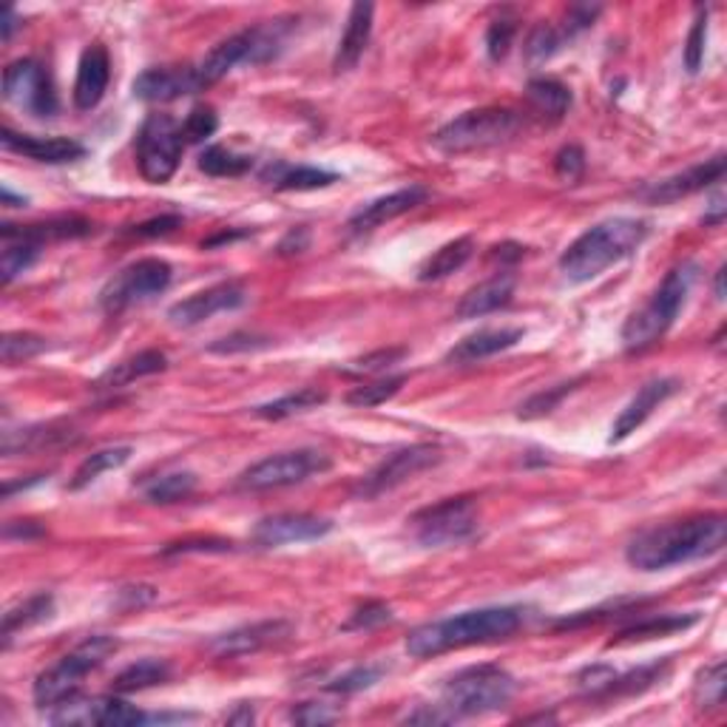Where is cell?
<instances>
[{"instance_id": "1", "label": "cell", "mask_w": 727, "mask_h": 727, "mask_svg": "<svg viewBox=\"0 0 727 727\" xmlns=\"http://www.w3.org/2000/svg\"><path fill=\"white\" fill-rule=\"evenodd\" d=\"M725 541L727 518L722 511H707V514H693V518L645 529L628 543L626 560L637 571H665L670 566L716 555Z\"/></svg>"}, {"instance_id": "28", "label": "cell", "mask_w": 727, "mask_h": 727, "mask_svg": "<svg viewBox=\"0 0 727 727\" xmlns=\"http://www.w3.org/2000/svg\"><path fill=\"white\" fill-rule=\"evenodd\" d=\"M168 367L166 353H159V350H143V353L131 355V359L120 361L111 369L97 378L94 389H120L125 384H134L137 378H145V375H157Z\"/></svg>"}, {"instance_id": "48", "label": "cell", "mask_w": 727, "mask_h": 727, "mask_svg": "<svg viewBox=\"0 0 727 727\" xmlns=\"http://www.w3.org/2000/svg\"><path fill=\"white\" fill-rule=\"evenodd\" d=\"M392 619V608L387 603H378V599H369V603L359 605L350 619H347L344 631H369V628H378L384 622Z\"/></svg>"}, {"instance_id": "60", "label": "cell", "mask_w": 727, "mask_h": 727, "mask_svg": "<svg viewBox=\"0 0 727 727\" xmlns=\"http://www.w3.org/2000/svg\"><path fill=\"white\" fill-rule=\"evenodd\" d=\"M253 719H256V716H253L251 705H239V711H233V713H228V716H225V722H228V725H251Z\"/></svg>"}, {"instance_id": "25", "label": "cell", "mask_w": 727, "mask_h": 727, "mask_svg": "<svg viewBox=\"0 0 727 727\" xmlns=\"http://www.w3.org/2000/svg\"><path fill=\"white\" fill-rule=\"evenodd\" d=\"M373 3H353L350 17H347L344 35L339 40V49H336V60H332L336 74L355 69V63H359L364 49H367L369 37H373Z\"/></svg>"}, {"instance_id": "21", "label": "cell", "mask_w": 727, "mask_h": 727, "mask_svg": "<svg viewBox=\"0 0 727 727\" xmlns=\"http://www.w3.org/2000/svg\"><path fill=\"white\" fill-rule=\"evenodd\" d=\"M426 196H429V191H426L424 185H410L401 187V191H392V194L387 196H378V199L361 205L353 217H350V231L353 233L375 231V228H381V225L392 222V219L410 214L412 208L424 205Z\"/></svg>"}, {"instance_id": "2", "label": "cell", "mask_w": 727, "mask_h": 727, "mask_svg": "<svg viewBox=\"0 0 727 727\" xmlns=\"http://www.w3.org/2000/svg\"><path fill=\"white\" fill-rule=\"evenodd\" d=\"M526 622V611L520 605H489L463 611L458 617L435 619L419 626L407 637V654L415 659H429L447 651H461L469 645H486V642L509 640L520 626Z\"/></svg>"}, {"instance_id": "10", "label": "cell", "mask_w": 727, "mask_h": 727, "mask_svg": "<svg viewBox=\"0 0 727 727\" xmlns=\"http://www.w3.org/2000/svg\"><path fill=\"white\" fill-rule=\"evenodd\" d=\"M182 125L168 114H148L137 134V166L145 182L166 185L182 162Z\"/></svg>"}, {"instance_id": "61", "label": "cell", "mask_w": 727, "mask_h": 727, "mask_svg": "<svg viewBox=\"0 0 727 727\" xmlns=\"http://www.w3.org/2000/svg\"><path fill=\"white\" fill-rule=\"evenodd\" d=\"M3 205H7V208H23V205H26V199H23V196L12 194L9 187H3Z\"/></svg>"}, {"instance_id": "18", "label": "cell", "mask_w": 727, "mask_h": 727, "mask_svg": "<svg viewBox=\"0 0 727 727\" xmlns=\"http://www.w3.org/2000/svg\"><path fill=\"white\" fill-rule=\"evenodd\" d=\"M722 177H725V157L719 154V157L699 162V166L688 168V171L674 173V177H665V180L640 187L637 196L649 202V205H668V202H679L684 196L705 191L707 185L719 182Z\"/></svg>"}, {"instance_id": "11", "label": "cell", "mask_w": 727, "mask_h": 727, "mask_svg": "<svg viewBox=\"0 0 727 727\" xmlns=\"http://www.w3.org/2000/svg\"><path fill=\"white\" fill-rule=\"evenodd\" d=\"M332 467L330 455L318 452V449H295V452H279L270 458H262L259 463L247 467L239 475L237 486L247 492H267V489H284L295 486L310 477L325 475Z\"/></svg>"}, {"instance_id": "6", "label": "cell", "mask_w": 727, "mask_h": 727, "mask_svg": "<svg viewBox=\"0 0 727 727\" xmlns=\"http://www.w3.org/2000/svg\"><path fill=\"white\" fill-rule=\"evenodd\" d=\"M526 129V117L511 109H475L467 114L455 117L433 137L435 148L444 154H469L495 148L509 140H514L520 131Z\"/></svg>"}, {"instance_id": "24", "label": "cell", "mask_w": 727, "mask_h": 727, "mask_svg": "<svg viewBox=\"0 0 727 727\" xmlns=\"http://www.w3.org/2000/svg\"><path fill=\"white\" fill-rule=\"evenodd\" d=\"M523 341V330L520 327H483V330L472 332L463 341L452 347L447 353V364L455 367H467V364H477L483 359H492L497 353H506L511 347Z\"/></svg>"}, {"instance_id": "7", "label": "cell", "mask_w": 727, "mask_h": 727, "mask_svg": "<svg viewBox=\"0 0 727 727\" xmlns=\"http://www.w3.org/2000/svg\"><path fill=\"white\" fill-rule=\"evenodd\" d=\"M114 651L117 640H111V637H88L86 642H80L72 654H65L60 663L46 668L44 674L35 679V688H32L35 705L58 707L65 699L77 696L83 679H86L92 670L100 668Z\"/></svg>"}, {"instance_id": "43", "label": "cell", "mask_w": 727, "mask_h": 727, "mask_svg": "<svg viewBox=\"0 0 727 727\" xmlns=\"http://www.w3.org/2000/svg\"><path fill=\"white\" fill-rule=\"evenodd\" d=\"M693 699H696L699 707H719L725 702V663H713L707 665L696 679V688H693Z\"/></svg>"}, {"instance_id": "38", "label": "cell", "mask_w": 727, "mask_h": 727, "mask_svg": "<svg viewBox=\"0 0 727 727\" xmlns=\"http://www.w3.org/2000/svg\"><path fill=\"white\" fill-rule=\"evenodd\" d=\"M196 492V475L194 472H171V475H162L157 481H152L145 486V500L148 504H180L185 497H191Z\"/></svg>"}, {"instance_id": "37", "label": "cell", "mask_w": 727, "mask_h": 727, "mask_svg": "<svg viewBox=\"0 0 727 727\" xmlns=\"http://www.w3.org/2000/svg\"><path fill=\"white\" fill-rule=\"evenodd\" d=\"M332 182H339V173L325 171V168H313V166H281L274 173V182L270 185L279 187V191H318V187H327Z\"/></svg>"}, {"instance_id": "30", "label": "cell", "mask_w": 727, "mask_h": 727, "mask_svg": "<svg viewBox=\"0 0 727 727\" xmlns=\"http://www.w3.org/2000/svg\"><path fill=\"white\" fill-rule=\"evenodd\" d=\"M526 102L541 117L562 120L571 109V92L555 77H534L526 86Z\"/></svg>"}, {"instance_id": "53", "label": "cell", "mask_w": 727, "mask_h": 727, "mask_svg": "<svg viewBox=\"0 0 727 727\" xmlns=\"http://www.w3.org/2000/svg\"><path fill=\"white\" fill-rule=\"evenodd\" d=\"M270 341L262 339V336H251V332H233V336H228V339H219L214 341V344L208 347L210 353H251V350H262V347H267Z\"/></svg>"}, {"instance_id": "47", "label": "cell", "mask_w": 727, "mask_h": 727, "mask_svg": "<svg viewBox=\"0 0 727 727\" xmlns=\"http://www.w3.org/2000/svg\"><path fill=\"white\" fill-rule=\"evenodd\" d=\"M407 359V347H384V350H375V353L361 355V359L350 361V373L359 375H373V373H387L389 367H396Z\"/></svg>"}, {"instance_id": "39", "label": "cell", "mask_w": 727, "mask_h": 727, "mask_svg": "<svg viewBox=\"0 0 727 727\" xmlns=\"http://www.w3.org/2000/svg\"><path fill=\"white\" fill-rule=\"evenodd\" d=\"M253 168V157L237 154L225 145H210L199 154V171L208 177H242Z\"/></svg>"}, {"instance_id": "49", "label": "cell", "mask_w": 727, "mask_h": 727, "mask_svg": "<svg viewBox=\"0 0 727 727\" xmlns=\"http://www.w3.org/2000/svg\"><path fill=\"white\" fill-rule=\"evenodd\" d=\"M514 35H518V26H514L511 17H497V21H492L489 32H486V51H489V58L495 60V63H500V60L509 54L511 44H514Z\"/></svg>"}, {"instance_id": "27", "label": "cell", "mask_w": 727, "mask_h": 727, "mask_svg": "<svg viewBox=\"0 0 727 727\" xmlns=\"http://www.w3.org/2000/svg\"><path fill=\"white\" fill-rule=\"evenodd\" d=\"M77 440V433L65 424H40L21 429V433L3 435V455H37L49 452V449L69 447Z\"/></svg>"}, {"instance_id": "29", "label": "cell", "mask_w": 727, "mask_h": 727, "mask_svg": "<svg viewBox=\"0 0 727 727\" xmlns=\"http://www.w3.org/2000/svg\"><path fill=\"white\" fill-rule=\"evenodd\" d=\"M472 253H475V239L472 237L452 239V242L438 247V251L419 267V279L421 281L447 279V276H452L455 270H461V267L472 259Z\"/></svg>"}, {"instance_id": "12", "label": "cell", "mask_w": 727, "mask_h": 727, "mask_svg": "<svg viewBox=\"0 0 727 727\" xmlns=\"http://www.w3.org/2000/svg\"><path fill=\"white\" fill-rule=\"evenodd\" d=\"M168 284H171V265L166 259L148 256V259L131 262L100 290V307L117 316L134 304H143L154 295L166 293Z\"/></svg>"}, {"instance_id": "56", "label": "cell", "mask_w": 727, "mask_h": 727, "mask_svg": "<svg viewBox=\"0 0 727 727\" xmlns=\"http://www.w3.org/2000/svg\"><path fill=\"white\" fill-rule=\"evenodd\" d=\"M157 599V591L152 585H129V589H120V605L123 608H143V605L154 603Z\"/></svg>"}, {"instance_id": "45", "label": "cell", "mask_w": 727, "mask_h": 727, "mask_svg": "<svg viewBox=\"0 0 727 727\" xmlns=\"http://www.w3.org/2000/svg\"><path fill=\"white\" fill-rule=\"evenodd\" d=\"M566 44V37H562L560 29H555L552 23H541V26H534V32L529 35L526 40V58L532 63H546L548 58H555L557 51L562 49Z\"/></svg>"}, {"instance_id": "62", "label": "cell", "mask_w": 727, "mask_h": 727, "mask_svg": "<svg viewBox=\"0 0 727 727\" xmlns=\"http://www.w3.org/2000/svg\"><path fill=\"white\" fill-rule=\"evenodd\" d=\"M716 299H725V267H719L716 274Z\"/></svg>"}, {"instance_id": "3", "label": "cell", "mask_w": 727, "mask_h": 727, "mask_svg": "<svg viewBox=\"0 0 727 727\" xmlns=\"http://www.w3.org/2000/svg\"><path fill=\"white\" fill-rule=\"evenodd\" d=\"M649 239V222L631 217H614L597 222L566 247L560 256L562 276L574 284L597 279L608 267L628 259Z\"/></svg>"}, {"instance_id": "59", "label": "cell", "mask_w": 727, "mask_h": 727, "mask_svg": "<svg viewBox=\"0 0 727 727\" xmlns=\"http://www.w3.org/2000/svg\"><path fill=\"white\" fill-rule=\"evenodd\" d=\"M17 26H21V23H17L15 9H12V7L3 9V23H0V29H3V32H0V35H3V40H7V44L12 40V35H15Z\"/></svg>"}, {"instance_id": "55", "label": "cell", "mask_w": 727, "mask_h": 727, "mask_svg": "<svg viewBox=\"0 0 727 727\" xmlns=\"http://www.w3.org/2000/svg\"><path fill=\"white\" fill-rule=\"evenodd\" d=\"M290 722H295V725H330V722H336V713L327 711V705L307 702V705L290 711Z\"/></svg>"}, {"instance_id": "51", "label": "cell", "mask_w": 727, "mask_h": 727, "mask_svg": "<svg viewBox=\"0 0 727 727\" xmlns=\"http://www.w3.org/2000/svg\"><path fill=\"white\" fill-rule=\"evenodd\" d=\"M191 552H233V543L222 541V537H185V541L168 543L159 555L173 557V555H191Z\"/></svg>"}, {"instance_id": "54", "label": "cell", "mask_w": 727, "mask_h": 727, "mask_svg": "<svg viewBox=\"0 0 727 727\" xmlns=\"http://www.w3.org/2000/svg\"><path fill=\"white\" fill-rule=\"evenodd\" d=\"M180 225H182V217H177V214H166V217L148 219V222L137 225V228H131V237H137V239L168 237V233L177 231Z\"/></svg>"}, {"instance_id": "40", "label": "cell", "mask_w": 727, "mask_h": 727, "mask_svg": "<svg viewBox=\"0 0 727 727\" xmlns=\"http://www.w3.org/2000/svg\"><path fill=\"white\" fill-rule=\"evenodd\" d=\"M403 384H407V375H387V378H378V381L373 384L355 387L353 392L347 396V403H350V407H361V410H369V407H378V403L398 396Z\"/></svg>"}, {"instance_id": "42", "label": "cell", "mask_w": 727, "mask_h": 727, "mask_svg": "<svg viewBox=\"0 0 727 727\" xmlns=\"http://www.w3.org/2000/svg\"><path fill=\"white\" fill-rule=\"evenodd\" d=\"M46 350V341L35 332H7L3 341H0V355H3V364L9 367H15V364H23V361L35 359Z\"/></svg>"}, {"instance_id": "13", "label": "cell", "mask_w": 727, "mask_h": 727, "mask_svg": "<svg viewBox=\"0 0 727 727\" xmlns=\"http://www.w3.org/2000/svg\"><path fill=\"white\" fill-rule=\"evenodd\" d=\"M440 461H444V452L435 444H412V447L398 449L389 458H384L373 472L361 477L359 486H355V497L373 500V497L387 495V492L398 489L401 483L412 481V477L426 472V469L438 467Z\"/></svg>"}, {"instance_id": "17", "label": "cell", "mask_w": 727, "mask_h": 727, "mask_svg": "<svg viewBox=\"0 0 727 727\" xmlns=\"http://www.w3.org/2000/svg\"><path fill=\"white\" fill-rule=\"evenodd\" d=\"M290 634H293V626L288 619H262V622L233 628L228 634L210 640L208 651L219 659H237V656H251L265 649H274V645L288 640Z\"/></svg>"}, {"instance_id": "46", "label": "cell", "mask_w": 727, "mask_h": 727, "mask_svg": "<svg viewBox=\"0 0 727 727\" xmlns=\"http://www.w3.org/2000/svg\"><path fill=\"white\" fill-rule=\"evenodd\" d=\"M217 111L210 109V106H196V109L185 117V123H182V140H185V143H205V140L217 134Z\"/></svg>"}, {"instance_id": "26", "label": "cell", "mask_w": 727, "mask_h": 727, "mask_svg": "<svg viewBox=\"0 0 727 727\" xmlns=\"http://www.w3.org/2000/svg\"><path fill=\"white\" fill-rule=\"evenodd\" d=\"M511 295H514V276L497 274L492 276L489 281H483V284L469 290L461 302H458V307H455V316L461 318V322L489 316L495 310L506 307V304L511 302Z\"/></svg>"}, {"instance_id": "31", "label": "cell", "mask_w": 727, "mask_h": 727, "mask_svg": "<svg viewBox=\"0 0 727 727\" xmlns=\"http://www.w3.org/2000/svg\"><path fill=\"white\" fill-rule=\"evenodd\" d=\"M3 256H0V276H3V284H12L17 276H23L40 259V251L44 245H37L32 239L17 237L15 231H9L3 225Z\"/></svg>"}, {"instance_id": "16", "label": "cell", "mask_w": 727, "mask_h": 727, "mask_svg": "<svg viewBox=\"0 0 727 727\" xmlns=\"http://www.w3.org/2000/svg\"><path fill=\"white\" fill-rule=\"evenodd\" d=\"M247 302L245 288L239 281H222V284H214L208 290H199V293L187 295L182 302L173 304L168 310V322L173 327H196L202 322H208L210 316L217 313H228V310H237Z\"/></svg>"}, {"instance_id": "52", "label": "cell", "mask_w": 727, "mask_h": 727, "mask_svg": "<svg viewBox=\"0 0 727 727\" xmlns=\"http://www.w3.org/2000/svg\"><path fill=\"white\" fill-rule=\"evenodd\" d=\"M585 171V152L580 145H566L555 159V173L562 182H577Z\"/></svg>"}, {"instance_id": "4", "label": "cell", "mask_w": 727, "mask_h": 727, "mask_svg": "<svg viewBox=\"0 0 727 727\" xmlns=\"http://www.w3.org/2000/svg\"><path fill=\"white\" fill-rule=\"evenodd\" d=\"M696 279V262H682L674 270H668V276L654 290V295L622 327V347H626L628 353H642V350H649V347H654L656 341L663 339L665 332L674 327V322H677L679 310L688 302V293H691Z\"/></svg>"}, {"instance_id": "34", "label": "cell", "mask_w": 727, "mask_h": 727, "mask_svg": "<svg viewBox=\"0 0 727 727\" xmlns=\"http://www.w3.org/2000/svg\"><path fill=\"white\" fill-rule=\"evenodd\" d=\"M168 679H171V665L162 663V659H140V663L129 665V668L117 674L114 691L117 693L148 691V688L166 684Z\"/></svg>"}, {"instance_id": "22", "label": "cell", "mask_w": 727, "mask_h": 727, "mask_svg": "<svg viewBox=\"0 0 727 727\" xmlns=\"http://www.w3.org/2000/svg\"><path fill=\"white\" fill-rule=\"evenodd\" d=\"M111 60L102 44H92L80 54L77 80H74V106L80 111H92L109 92Z\"/></svg>"}, {"instance_id": "5", "label": "cell", "mask_w": 727, "mask_h": 727, "mask_svg": "<svg viewBox=\"0 0 727 727\" xmlns=\"http://www.w3.org/2000/svg\"><path fill=\"white\" fill-rule=\"evenodd\" d=\"M514 677L500 665H472L458 670L440 688V707L452 722L469 716H486V713L504 711L514 696Z\"/></svg>"}, {"instance_id": "35", "label": "cell", "mask_w": 727, "mask_h": 727, "mask_svg": "<svg viewBox=\"0 0 727 727\" xmlns=\"http://www.w3.org/2000/svg\"><path fill=\"white\" fill-rule=\"evenodd\" d=\"M129 461H131V447H111V449H100V452L88 455L86 461L77 467V472L72 475V481H69V489L72 492L86 489V486H92L97 477L106 475V472H114V469L125 467Z\"/></svg>"}, {"instance_id": "57", "label": "cell", "mask_w": 727, "mask_h": 727, "mask_svg": "<svg viewBox=\"0 0 727 727\" xmlns=\"http://www.w3.org/2000/svg\"><path fill=\"white\" fill-rule=\"evenodd\" d=\"M307 242H310L307 228H295V231H290L288 237L279 242V253H281V256H290V253H302L304 247H307Z\"/></svg>"}, {"instance_id": "58", "label": "cell", "mask_w": 727, "mask_h": 727, "mask_svg": "<svg viewBox=\"0 0 727 727\" xmlns=\"http://www.w3.org/2000/svg\"><path fill=\"white\" fill-rule=\"evenodd\" d=\"M44 534V529L37 526V523H32V520H23V526H17V523H9L7 526V537L12 541V537H21V541H32V537H40Z\"/></svg>"}, {"instance_id": "20", "label": "cell", "mask_w": 727, "mask_h": 727, "mask_svg": "<svg viewBox=\"0 0 727 727\" xmlns=\"http://www.w3.org/2000/svg\"><path fill=\"white\" fill-rule=\"evenodd\" d=\"M679 392V381L677 378H654V381L642 384L640 392H637L631 401L626 403V410L619 412L617 421L611 426V444H619V440H626L628 435H634L645 421L654 415L656 407H663L670 396H677Z\"/></svg>"}, {"instance_id": "32", "label": "cell", "mask_w": 727, "mask_h": 727, "mask_svg": "<svg viewBox=\"0 0 727 727\" xmlns=\"http://www.w3.org/2000/svg\"><path fill=\"white\" fill-rule=\"evenodd\" d=\"M51 614H54V597L46 594V591L29 599H23L15 608H9V611L3 614V645H9V642L15 640V634H21L26 628L46 622Z\"/></svg>"}, {"instance_id": "23", "label": "cell", "mask_w": 727, "mask_h": 727, "mask_svg": "<svg viewBox=\"0 0 727 727\" xmlns=\"http://www.w3.org/2000/svg\"><path fill=\"white\" fill-rule=\"evenodd\" d=\"M0 143L3 148L21 157H29L35 162H46V166H63V162H74V159L86 157V148L77 140L69 137H29V134H15L12 129L0 131Z\"/></svg>"}, {"instance_id": "33", "label": "cell", "mask_w": 727, "mask_h": 727, "mask_svg": "<svg viewBox=\"0 0 727 727\" xmlns=\"http://www.w3.org/2000/svg\"><path fill=\"white\" fill-rule=\"evenodd\" d=\"M699 622V614H654V617H645L640 622H634L626 631H619L614 637V642H642V640H654V637H668L684 631Z\"/></svg>"}, {"instance_id": "15", "label": "cell", "mask_w": 727, "mask_h": 727, "mask_svg": "<svg viewBox=\"0 0 727 727\" xmlns=\"http://www.w3.org/2000/svg\"><path fill=\"white\" fill-rule=\"evenodd\" d=\"M332 532V520L318 518V514H304V511H288V514H270L262 518L251 532L253 546L259 548H281L290 543H310L322 541Z\"/></svg>"}, {"instance_id": "19", "label": "cell", "mask_w": 727, "mask_h": 727, "mask_svg": "<svg viewBox=\"0 0 727 727\" xmlns=\"http://www.w3.org/2000/svg\"><path fill=\"white\" fill-rule=\"evenodd\" d=\"M134 97L145 102H171L202 92L194 65H162L140 74L131 86Z\"/></svg>"}, {"instance_id": "50", "label": "cell", "mask_w": 727, "mask_h": 727, "mask_svg": "<svg viewBox=\"0 0 727 727\" xmlns=\"http://www.w3.org/2000/svg\"><path fill=\"white\" fill-rule=\"evenodd\" d=\"M705 40H707V12H699V17L693 21V29L688 35V44H684V69L691 74H696L702 69V60H705Z\"/></svg>"}, {"instance_id": "36", "label": "cell", "mask_w": 727, "mask_h": 727, "mask_svg": "<svg viewBox=\"0 0 727 727\" xmlns=\"http://www.w3.org/2000/svg\"><path fill=\"white\" fill-rule=\"evenodd\" d=\"M325 401H327V392H322V389H316V387H302V389H295V392H288V396L276 398V401L262 403V407H256L253 412L265 421H281V419H290V415H299V412L316 410V407H322Z\"/></svg>"}, {"instance_id": "9", "label": "cell", "mask_w": 727, "mask_h": 727, "mask_svg": "<svg viewBox=\"0 0 727 727\" xmlns=\"http://www.w3.org/2000/svg\"><path fill=\"white\" fill-rule=\"evenodd\" d=\"M415 543L424 548H449L472 541L481 529V514L472 497H449L435 506L415 511L410 520Z\"/></svg>"}, {"instance_id": "44", "label": "cell", "mask_w": 727, "mask_h": 727, "mask_svg": "<svg viewBox=\"0 0 727 727\" xmlns=\"http://www.w3.org/2000/svg\"><path fill=\"white\" fill-rule=\"evenodd\" d=\"M577 384H580V378H577V381H569V384H557V387H548V389H543V392H534V396L529 398L526 403H520L518 419L534 421V419H543V415H548V412H555L557 403L569 396V392H574Z\"/></svg>"}, {"instance_id": "41", "label": "cell", "mask_w": 727, "mask_h": 727, "mask_svg": "<svg viewBox=\"0 0 727 727\" xmlns=\"http://www.w3.org/2000/svg\"><path fill=\"white\" fill-rule=\"evenodd\" d=\"M387 674V665H355V668H350L347 674H341V677H336L332 682H327L325 688L330 693H344V696H350V693H359V691H367V688H373L375 682H381V677Z\"/></svg>"}, {"instance_id": "8", "label": "cell", "mask_w": 727, "mask_h": 727, "mask_svg": "<svg viewBox=\"0 0 727 727\" xmlns=\"http://www.w3.org/2000/svg\"><path fill=\"white\" fill-rule=\"evenodd\" d=\"M281 46L279 26H253V29L237 32L228 40L217 44L214 49L194 65L199 88H208L242 63H267L276 58Z\"/></svg>"}, {"instance_id": "14", "label": "cell", "mask_w": 727, "mask_h": 727, "mask_svg": "<svg viewBox=\"0 0 727 727\" xmlns=\"http://www.w3.org/2000/svg\"><path fill=\"white\" fill-rule=\"evenodd\" d=\"M3 97H7L12 106L23 109L32 117H54L60 109L58 92H54V83H51L46 65H40L37 60L23 58L15 63L7 65L3 72Z\"/></svg>"}]
</instances>
